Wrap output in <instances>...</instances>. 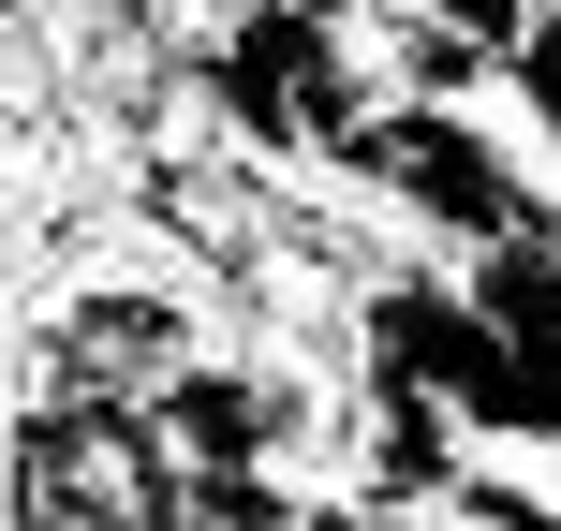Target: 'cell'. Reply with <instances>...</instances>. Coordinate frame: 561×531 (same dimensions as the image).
Masks as SVG:
<instances>
[{
  "mask_svg": "<svg viewBox=\"0 0 561 531\" xmlns=\"http://www.w3.org/2000/svg\"><path fill=\"white\" fill-rule=\"evenodd\" d=\"M458 296L503 355L561 369V236H503V252H458Z\"/></svg>",
  "mask_w": 561,
  "mask_h": 531,
  "instance_id": "cell-1",
  "label": "cell"
},
{
  "mask_svg": "<svg viewBox=\"0 0 561 531\" xmlns=\"http://www.w3.org/2000/svg\"><path fill=\"white\" fill-rule=\"evenodd\" d=\"M178 531H310V487H280V473H193Z\"/></svg>",
  "mask_w": 561,
  "mask_h": 531,
  "instance_id": "cell-2",
  "label": "cell"
},
{
  "mask_svg": "<svg viewBox=\"0 0 561 531\" xmlns=\"http://www.w3.org/2000/svg\"><path fill=\"white\" fill-rule=\"evenodd\" d=\"M310 15H340V0H310Z\"/></svg>",
  "mask_w": 561,
  "mask_h": 531,
  "instance_id": "cell-5",
  "label": "cell"
},
{
  "mask_svg": "<svg viewBox=\"0 0 561 531\" xmlns=\"http://www.w3.org/2000/svg\"><path fill=\"white\" fill-rule=\"evenodd\" d=\"M503 89H517V104H533V134L561 148V0H547V15H533V30H517V45H503Z\"/></svg>",
  "mask_w": 561,
  "mask_h": 531,
  "instance_id": "cell-3",
  "label": "cell"
},
{
  "mask_svg": "<svg viewBox=\"0 0 561 531\" xmlns=\"http://www.w3.org/2000/svg\"><path fill=\"white\" fill-rule=\"evenodd\" d=\"M385 15H444V0H385Z\"/></svg>",
  "mask_w": 561,
  "mask_h": 531,
  "instance_id": "cell-4",
  "label": "cell"
}]
</instances>
